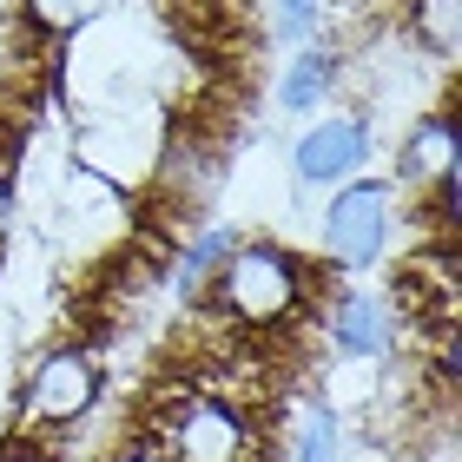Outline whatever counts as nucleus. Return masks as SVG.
<instances>
[{
    "label": "nucleus",
    "instance_id": "nucleus-15",
    "mask_svg": "<svg viewBox=\"0 0 462 462\" xmlns=\"http://www.w3.org/2000/svg\"><path fill=\"white\" fill-rule=\"evenodd\" d=\"M14 218H20V192H14V172L0 165V251H7V238H14Z\"/></svg>",
    "mask_w": 462,
    "mask_h": 462
},
{
    "label": "nucleus",
    "instance_id": "nucleus-10",
    "mask_svg": "<svg viewBox=\"0 0 462 462\" xmlns=\"http://www.w3.org/2000/svg\"><path fill=\"white\" fill-rule=\"evenodd\" d=\"M238 238H245L238 225H205L199 238L179 251V264H172V291H179L185 304H199V298H205V284H212V278H218V264L231 258V251H238Z\"/></svg>",
    "mask_w": 462,
    "mask_h": 462
},
{
    "label": "nucleus",
    "instance_id": "nucleus-3",
    "mask_svg": "<svg viewBox=\"0 0 462 462\" xmlns=\"http://www.w3.org/2000/svg\"><path fill=\"white\" fill-rule=\"evenodd\" d=\"M99 396H106V370H99V356L87 344H53V350H40L27 364V376H20L14 430L47 443V436L87 423V416L99 410Z\"/></svg>",
    "mask_w": 462,
    "mask_h": 462
},
{
    "label": "nucleus",
    "instance_id": "nucleus-8",
    "mask_svg": "<svg viewBox=\"0 0 462 462\" xmlns=\"http://www.w3.org/2000/svg\"><path fill=\"white\" fill-rule=\"evenodd\" d=\"M337 79H344V53L337 47H324V40H310V47H298L284 60V73H278V87H271V99H278V113L284 119H310V113H324L330 106V93H337Z\"/></svg>",
    "mask_w": 462,
    "mask_h": 462
},
{
    "label": "nucleus",
    "instance_id": "nucleus-7",
    "mask_svg": "<svg viewBox=\"0 0 462 462\" xmlns=\"http://www.w3.org/2000/svg\"><path fill=\"white\" fill-rule=\"evenodd\" d=\"M462 179V133H456V106H430L416 113V125L396 145V165H390V185L396 192H436V185Z\"/></svg>",
    "mask_w": 462,
    "mask_h": 462
},
{
    "label": "nucleus",
    "instance_id": "nucleus-16",
    "mask_svg": "<svg viewBox=\"0 0 462 462\" xmlns=\"http://www.w3.org/2000/svg\"><path fill=\"white\" fill-rule=\"evenodd\" d=\"M113 462H165V449L159 443H133V449H119Z\"/></svg>",
    "mask_w": 462,
    "mask_h": 462
},
{
    "label": "nucleus",
    "instance_id": "nucleus-6",
    "mask_svg": "<svg viewBox=\"0 0 462 462\" xmlns=\"http://www.w3.org/2000/svg\"><path fill=\"white\" fill-rule=\"evenodd\" d=\"M310 324H324V337H330V350H337L344 364H383L396 350V330H403L390 298L370 291V284H330Z\"/></svg>",
    "mask_w": 462,
    "mask_h": 462
},
{
    "label": "nucleus",
    "instance_id": "nucleus-1",
    "mask_svg": "<svg viewBox=\"0 0 462 462\" xmlns=\"http://www.w3.org/2000/svg\"><path fill=\"white\" fill-rule=\"evenodd\" d=\"M318 304H324V264L298 258L278 238H238V251L205 284V310H218L225 324L251 330V337L298 330L318 318Z\"/></svg>",
    "mask_w": 462,
    "mask_h": 462
},
{
    "label": "nucleus",
    "instance_id": "nucleus-11",
    "mask_svg": "<svg viewBox=\"0 0 462 462\" xmlns=\"http://www.w3.org/2000/svg\"><path fill=\"white\" fill-rule=\"evenodd\" d=\"M403 14H410L416 47H430L443 67H456V53H462V0H403Z\"/></svg>",
    "mask_w": 462,
    "mask_h": 462
},
{
    "label": "nucleus",
    "instance_id": "nucleus-4",
    "mask_svg": "<svg viewBox=\"0 0 462 462\" xmlns=\"http://www.w3.org/2000/svg\"><path fill=\"white\" fill-rule=\"evenodd\" d=\"M159 449L165 462H258V423L245 403L185 390L159 416Z\"/></svg>",
    "mask_w": 462,
    "mask_h": 462
},
{
    "label": "nucleus",
    "instance_id": "nucleus-14",
    "mask_svg": "<svg viewBox=\"0 0 462 462\" xmlns=\"http://www.w3.org/2000/svg\"><path fill=\"white\" fill-rule=\"evenodd\" d=\"M0 462H53V456H47V443H40V436L7 430V436H0Z\"/></svg>",
    "mask_w": 462,
    "mask_h": 462
},
{
    "label": "nucleus",
    "instance_id": "nucleus-9",
    "mask_svg": "<svg viewBox=\"0 0 462 462\" xmlns=\"http://www.w3.org/2000/svg\"><path fill=\"white\" fill-rule=\"evenodd\" d=\"M113 7L119 0H14V20H20L27 40H40V47H67L73 33L99 27Z\"/></svg>",
    "mask_w": 462,
    "mask_h": 462
},
{
    "label": "nucleus",
    "instance_id": "nucleus-2",
    "mask_svg": "<svg viewBox=\"0 0 462 462\" xmlns=\"http://www.w3.org/2000/svg\"><path fill=\"white\" fill-rule=\"evenodd\" d=\"M390 238H396V185L390 179H350L330 192L324 218H318V258H324V278L330 284H364L376 264L390 258Z\"/></svg>",
    "mask_w": 462,
    "mask_h": 462
},
{
    "label": "nucleus",
    "instance_id": "nucleus-13",
    "mask_svg": "<svg viewBox=\"0 0 462 462\" xmlns=\"http://www.w3.org/2000/svg\"><path fill=\"white\" fill-rule=\"evenodd\" d=\"M271 40H278L284 53L324 40V0H271Z\"/></svg>",
    "mask_w": 462,
    "mask_h": 462
},
{
    "label": "nucleus",
    "instance_id": "nucleus-12",
    "mask_svg": "<svg viewBox=\"0 0 462 462\" xmlns=\"http://www.w3.org/2000/svg\"><path fill=\"white\" fill-rule=\"evenodd\" d=\"M284 462H350L344 456V423L330 403H304L298 410V430H291V449Z\"/></svg>",
    "mask_w": 462,
    "mask_h": 462
},
{
    "label": "nucleus",
    "instance_id": "nucleus-5",
    "mask_svg": "<svg viewBox=\"0 0 462 462\" xmlns=\"http://www.w3.org/2000/svg\"><path fill=\"white\" fill-rule=\"evenodd\" d=\"M370 113L364 106H337V113H318L298 125V139H291V179L304 185V192H337V185L364 179L370 165Z\"/></svg>",
    "mask_w": 462,
    "mask_h": 462
}]
</instances>
